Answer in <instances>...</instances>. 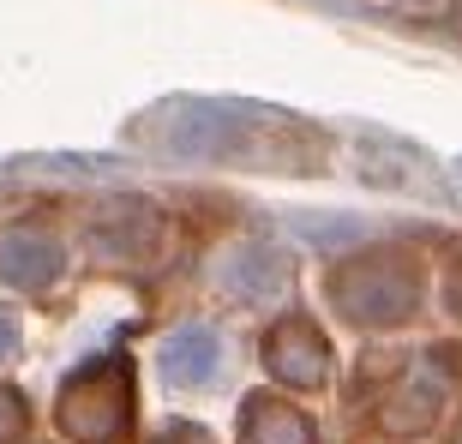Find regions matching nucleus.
Instances as JSON below:
<instances>
[{
  "mask_svg": "<svg viewBox=\"0 0 462 444\" xmlns=\"http://www.w3.org/2000/svg\"><path fill=\"white\" fill-rule=\"evenodd\" d=\"M246 421H253V427H246V444H312V432L282 409H253Z\"/></svg>",
  "mask_w": 462,
  "mask_h": 444,
  "instance_id": "3",
  "label": "nucleus"
},
{
  "mask_svg": "<svg viewBox=\"0 0 462 444\" xmlns=\"http://www.w3.org/2000/svg\"><path fill=\"white\" fill-rule=\"evenodd\" d=\"M0 271L13 276V282H42V276L54 271L49 240H6V246H0Z\"/></svg>",
  "mask_w": 462,
  "mask_h": 444,
  "instance_id": "2",
  "label": "nucleus"
},
{
  "mask_svg": "<svg viewBox=\"0 0 462 444\" xmlns=\"http://www.w3.org/2000/svg\"><path fill=\"white\" fill-rule=\"evenodd\" d=\"M6 348H13V319L0 312V355H6Z\"/></svg>",
  "mask_w": 462,
  "mask_h": 444,
  "instance_id": "4",
  "label": "nucleus"
},
{
  "mask_svg": "<svg viewBox=\"0 0 462 444\" xmlns=\"http://www.w3.org/2000/svg\"><path fill=\"white\" fill-rule=\"evenodd\" d=\"M162 373L180 378V384H199V378L217 373V337L210 330H187V337H174L162 348Z\"/></svg>",
  "mask_w": 462,
  "mask_h": 444,
  "instance_id": "1",
  "label": "nucleus"
}]
</instances>
